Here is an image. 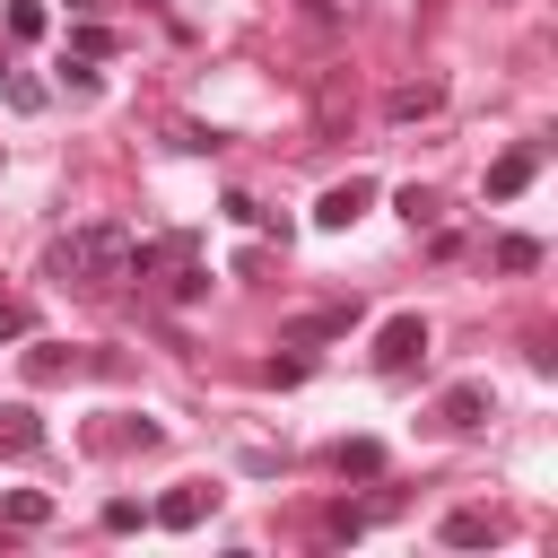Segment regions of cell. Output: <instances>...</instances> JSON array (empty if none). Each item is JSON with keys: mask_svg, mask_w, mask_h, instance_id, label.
<instances>
[{"mask_svg": "<svg viewBox=\"0 0 558 558\" xmlns=\"http://www.w3.org/2000/svg\"><path fill=\"white\" fill-rule=\"evenodd\" d=\"M122 262H131V235L122 227H78V235H61L44 253V270L70 279V288H122Z\"/></svg>", "mask_w": 558, "mask_h": 558, "instance_id": "obj_1", "label": "cell"}, {"mask_svg": "<svg viewBox=\"0 0 558 558\" xmlns=\"http://www.w3.org/2000/svg\"><path fill=\"white\" fill-rule=\"evenodd\" d=\"M427 357V323L418 314H392L384 331H375V375H410Z\"/></svg>", "mask_w": 558, "mask_h": 558, "instance_id": "obj_2", "label": "cell"}, {"mask_svg": "<svg viewBox=\"0 0 558 558\" xmlns=\"http://www.w3.org/2000/svg\"><path fill=\"white\" fill-rule=\"evenodd\" d=\"M366 209H375V174H349V183H331V192L314 201V227H323V235H340V227H357Z\"/></svg>", "mask_w": 558, "mask_h": 558, "instance_id": "obj_3", "label": "cell"}, {"mask_svg": "<svg viewBox=\"0 0 558 558\" xmlns=\"http://www.w3.org/2000/svg\"><path fill=\"white\" fill-rule=\"evenodd\" d=\"M488 410H497V392H488V384H445V392H436V427H453V436L488 427Z\"/></svg>", "mask_w": 558, "mask_h": 558, "instance_id": "obj_4", "label": "cell"}, {"mask_svg": "<svg viewBox=\"0 0 558 558\" xmlns=\"http://www.w3.org/2000/svg\"><path fill=\"white\" fill-rule=\"evenodd\" d=\"M532 174H541V148L523 140V148H506V157L488 166V201H523V192H532Z\"/></svg>", "mask_w": 558, "mask_h": 558, "instance_id": "obj_5", "label": "cell"}, {"mask_svg": "<svg viewBox=\"0 0 558 558\" xmlns=\"http://www.w3.org/2000/svg\"><path fill=\"white\" fill-rule=\"evenodd\" d=\"M209 497H218V488H201V480H183V488H166V497L148 506V523H166V532H192V523L209 514Z\"/></svg>", "mask_w": 558, "mask_h": 558, "instance_id": "obj_6", "label": "cell"}, {"mask_svg": "<svg viewBox=\"0 0 558 558\" xmlns=\"http://www.w3.org/2000/svg\"><path fill=\"white\" fill-rule=\"evenodd\" d=\"M78 366H87V357L61 349V340H35V349H26V384H70Z\"/></svg>", "mask_w": 558, "mask_h": 558, "instance_id": "obj_7", "label": "cell"}, {"mask_svg": "<svg viewBox=\"0 0 558 558\" xmlns=\"http://www.w3.org/2000/svg\"><path fill=\"white\" fill-rule=\"evenodd\" d=\"M44 523H52V497L44 488H9L0 497V532H44Z\"/></svg>", "mask_w": 558, "mask_h": 558, "instance_id": "obj_8", "label": "cell"}, {"mask_svg": "<svg viewBox=\"0 0 558 558\" xmlns=\"http://www.w3.org/2000/svg\"><path fill=\"white\" fill-rule=\"evenodd\" d=\"M488 541H497V514L488 506H453L445 514V549H488Z\"/></svg>", "mask_w": 558, "mask_h": 558, "instance_id": "obj_9", "label": "cell"}, {"mask_svg": "<svg viewBox=\"0 0 558 558\" xmlns=\"http://www.w3.org/2000/svg\"><path fill=\"white\" fill-rule=\"evenodd\" d=\"M436 105H445V87H436V78H418V87H392V96H384V113H392V122H427Z\"/></svg>", "mask_w": 558, "mask_h": 558, "instance_id": "obj_10", "label": "cell"}, {"mask_svg": "<svg viewBox=\"0 0 558 558\" xmlns=\"http://www.w3.org/2000/svg\"><path fill=\"white\" fill-rule=\"evenodd\" d=\"M331 471H340V480H384V445H375V436H349V445L331 453Z\"/></svg>", "mask_w": 558, "mask_h": 558, "instance_id": "obj_11", "label": "cell"}, {"mask_svg": "<svg viewBox=\"0 0 558 558\" xmlns=\"http://www.w3.org/2000/svg\"><path fill=\"white\" fill-rule=\"evenodd\" d=\"M357 323V296L349 305H331V314H305V323H288V349H305V340H331V331H349Z\"/></svg>", "mask_w": 558, "mask_h": 558, "instance_id": "obj_12", "label": "cell"}, {"mask_svg": "<svg viewBox=\"0 0 558 558\" xmlns=\"http://www.w3.org/2000/svg\"><path fill=\"white\" fill-rule=\"evenodd\" d=\"M392 201H401V218H410V227H436V218H445V201H436V183H401Z\"/></svg>", "mask_w": 558, "mask_h": 558, "instance_id": "obj_13", "label": "cell"}, {"mask_svg": "<svg viewBox=\"0 0 558 558\" xmlns=\"http://www.w3.org/2000/svg\"><path fill=\"white\" fill-rule=\"evenodd\" d=\"M0 26H9L17 44H35V35L52 26V17H44V0H9V9H0Z\"/></svg>", "mask_w": 558, "mask_h": 558, "instance_id": "obj_14", "label": "cell"}, {"mask_svg": "<svg viewBox=\"0 0 558 558\" xmlns=\"http://www.w3.org/2000/svg\"><path fill=\"white\" fill-rule=\"evenodd\" d=\"M166 296H174V305H192V296H209V270H201L192 253H174V279H166Z\"/></svg>", "mask_w": 558, "mask_h": 558, "instance_id": "obj_15", "label": "cell"}, {"mask_svg": "<svg viewBox=\"0 0 558 558\" xmlns=\"http://www.w3.org/2000/svg\"><path fill=\"white\" fill-rule=\"evenodd\" d=\"M70 52H78V61H105V52H113V26L78 17V26H70Z\"/></svg>", "mask_w": 558, "mask_h": 558, "instance_id": "obj_16", "label": "cell"}, {"mask_svg": "<svg viewBox=\"0 0 558 558\" xmlns=\"http://www.w3.org/2000/svg\"><path fill=\"white\" fill-rule=\"evenodd\" d=\"M157 436H166L157 418H122V427H96V445H105V453H113V445H157Z\"/></svg>", "mask_w": 558, "mask_h": 558, "instance_id": "obj_17", "label": "cell"}, {"mask_svg": "<svg viewBox=\"0 0 558 558\" xmlns=\"http://www.w3.org/2000/svg\"><path fill=\"white\" fill-rule=\"evenodd\" d=\"M0 87H9V105H17V113H44V105H52V96H44V78H17V70H9Z\"/></svg>", "mask_w": 558, "mask_h": 558, "instance_id": "obj_18", "label": "cell"}, {"mask_svg": "<svg viewBox=\"0 0 558 558\" xmlns=\"http://www.w3.org/2000/svg\"><path fill=\"white\" fill-rule=\"evenodd\" d=\"M174 148H192V157H209V148H227V131H209V122H174Z\"/></svg>", "mask_w": 558, "mask_h": 558, "instance_id": "obj_19", "label": "cell"}, {"mask_svg": "<svg viewBox=\"0 0 558 558\" xmlns=\"http://www.w3.org/2000/svg\"><path fill=\"white\" fill-rule=\"evenodd\" d=\"M532 262H541L532 235H497V270H532Z\"/></svg>", "mask_w": 558, "mask_h": 558, "instance_id": "obj_20", "label": "cell"}, {"mask_svg": "<svg viewBox=\"0 0 558 558\" xmlns=\"http://www.w3.org/2000/svg\"><path fill=\"white\" fill-rule=\"evenodd\" d=\"M140 523H148L140 497H105V532H140Z\"/></svg>", "mask_w": 558, "mask_h": 558, "instance_id": "obj_21", "label": "cell"}, {"mask_svg": "<svg viewBox=\"0 0 558 558\" xmlns=\"http://www.w3.org/2000/svg\"><path fill=\"white\" fill-rule=\"evenodd\" d=\"M35 331V305L26 296H0V340H26Z\"/></svg>", "mask_w": 558, "mask_h": 558, "instance_id": "obj_22", "label": "cell"}, {"mask_svg": "<svg viewBox=\"0 0 558 558\" xmlns=\"http://www.w3.org/2000/svg\"><path fill=\"white\" fill-rule=\"evenodd\" d=\"M218 209H227V218H235V227H270V209H262V201H253V192H227V201H218Z\"/></svg>", "mask_w": 558, "mask_h": 558, "instance_id": "obj_23", "label": "cell"}, {"mask_svg": "<svg viewBox=\"0 0 558 558\" xmlns=\"http://www.w3.org/2000/svg\"><path fill=\"white\" fill-rule=\"evenodd\" d=\"M61 87H70V96H96V61L70 52V61H61Z\"/></svg>", "mask_w": 558, "mask_h": 558, "instance_id": "obj_24", "label": "cell"}, {"mask_svg": "<svg viewBox=\"0 0 558 558\" xmlns=\"http://www.w3.org/2000/svg\"><path fill=\"white\" fill-rule=\"evenodd\" d=\"M349 9H357V0H305V17H314V26H340Z\"/></svg>", "mask_w": 558, "mask_h": 558, "instance_id": "obj_25", "label": "cell"}, {"mask_svg": "<svg viewBox=\"0 0 558 558\" xmlns=\"http://www.w3.org/2000/svg\"><path fill=\"white\" fill-rule=\"evenodd\" d=\"M70 9H78V17H96V0H70Z\"/></svg>", "mask_w": 558, "mask_h": 558, "instance_id": "obj_26", "label": "cell"}, {"mask_svg": "<svg viewBox=\"0 0 558 558\" xmlns=\"http://www.w3.org/2000/svg\"><path fill=\"white\" fill-rule=\"evenodd\" d=\"M0 78H9V52H0Z\"/></svg>", "mask_w": 558, "mask_h": 558, "instance_id": "obj_27", "label": "cell"}]
</instances>
